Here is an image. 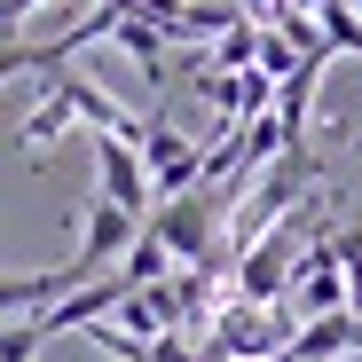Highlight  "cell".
I'll return each mask as SVG.
<instances>
[{"label": "cell", "instance_id": "cell-1", "mask_svg": "<svg viewBox=\"0 0 362 362\" xmlns=\"http://www.w3.org/2000/svg\"><path fill=\"white\" fill-rule=\"evenodd\" d=\"M150 205H158V197H150ZM213 228H221V189H213V181H189V189H173V197L150 213V236L165 245V260H197V268H213V260H221Z\"/></svg>", "mask_w": 362, "mask_h": 362}, {"label": "cell", "instance_id": "cell-2", "mask_svg": "<svg viewBox=\"0 0 362 362\" xmlns=\"http://www.w3.org/2000/svg\"><path fill=\"white\" fill-rule=\"evenodd\" d=\"M291 268H299V228H291V213L284 221H268L252 245H236V299H284V284H291Z\"/></svg>", "mask_w": 362, "mask_h": 362}, {"label": "cell", "instance_id": "cell-3", "mask_svg": "<svg viewBox=\"0 0 362 362\" xmlns=\"http://www.w3.org/2000/svg\"><path fill=\"white\" fill-rule=\"evenodd\" d=\"M134 158L150 173V197H173V189L197 181V142L181 127H165V118H142V127H134Z\"/></svg>", "mask_w": 362, "mask_h": 362}, {"label": "cell", "instance_id": "cell-4", "mask_svg": "<svg viewBox=\"0 0 362 362\" xmlns=\"http://www.w3.org/2000/svg\"><path fill=\"white\" fill-rule=\"evenodd\" d=\"M95 189L110 205H127V213H150V173H142V158H134L127 134H103L95 142Z\"/></svg>", "mask_w": 362, "mask_h": 362}, {"label": "cell", "instance_id": "cell-5", "mask_svg": "<svg viewBox=\"0 0 362 362\" xmlns=\"http://www.w3.org/2000/svg\"><path fill=\"white\" fill-rule=\"evenodd\" d=\"M142 228V213H127V205H110L103 189L87 197V236H79V252H71V268L79 276H95L103 260H118V252H127V236Z\"/></svg>", "mask_w": 362, "mask_h": 362}, {"label": "cell", "instance_id": "cell-6", "mask_svg": "<svg viewBox=\"0 0 362 362\" xmlns=\"http://www.w3.org/2000/svg\"><path fill=\"white\" fill-rule=\"evenodd\" d=\"M71 127H79V110H71V95H64V87L47 79V95H40V103H32V118H24V142H32V158H47V150L64 142Z\"/></svg>", "mask_w": 362, "mask_h": 362}, {"label": "cell", "instance_id": "cell-7", "mask_svg": "<svg viewBox=\"0 0 362 362\" xmlns=\"http://www.w3.org/2000/svg\"><path fill=\"white\" fill-rule=\"evenodd\" d=\"M142 362H197V346L181 339V331H150V346H142Z\"/></svg>", "mask_w": 362, "mask_h": 362}, {"label": "cell", "instance_id": "cell-8", "mask_svg": "<svg viewBox=\"0 0 362 362\" xmlns=\"http://www.w3.org/2000/svg\"><path fill=\"white\" fill-rule=\"evenodd\" d=\"M24 71H32V40L0 32V87H8V79H24Z\"/></svg>", "mask_w": 362, "mask_h": 362}, {"label": "cell", "instance_id": "cell-9", "mask_svg": "<svg viewBox=\"0 0 362 362\" xmlns=\"http://www.w3.org/2000/svg\"><path fill=\"white\" fill-rule=\"evenodd\" d=\"M339 276H346V308L362 315V260H339Z\"/></svg>", "mask_w": 362, "mask_h": 362}]
</instances>
